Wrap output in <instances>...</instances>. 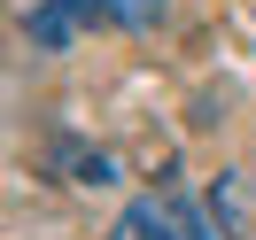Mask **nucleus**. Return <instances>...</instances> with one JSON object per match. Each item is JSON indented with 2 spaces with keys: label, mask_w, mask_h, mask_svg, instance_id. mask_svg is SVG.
<instances>
[{
  "label": "nucleus",
  "mask_w": 256,
  "mask_h": 240,
  "mask_svg": "<svg viewBox=\"0 0 256 240\" xmlns=\"http://www.w3.org/2000/svg\"><path fill=\"white\" fill-rule=\"evenodd\" d=\"M156 16H163V0H109V23H124V31H140Z\"/></svg>",
  "instance_id": "3"
},
{
  "label": "nucleus",
  "mask_w": 256,
  "mask_h": 240,
  "mask_svg": "<svg viewBox=\"0 0 256 240\" xmlns=\"http://www.w3.org/2000/svg\"><path fill=\"white\" fill-rule=\"evenodd\" d=\"M109 240H202V217H186L171 194H140V202H124V217L109 225Z\"/></svg>",
  "instance_id": "1"
},
{
  "label": "nucleus",
  "mask_w": 256,
  "mask_h": 240,
  "mask_svg": "<svg viewBox=\"0 0 256 240\" xmlns=\"http://www.w3.org/2000/svg\"><path fill=\"white\" fill-rule=\"evenodd\" d=\"M210 240H256V178L225 171L210 186Z\"/></svg>",
  "instance_id": "2"
}]
</instances>
